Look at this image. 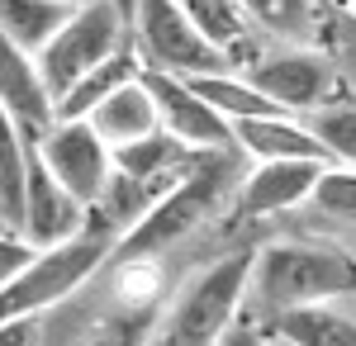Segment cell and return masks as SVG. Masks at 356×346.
Returning <instances> with one entry per match:
<instances>
[{
  "instance_id": "6da1fadb",
  "label": "cell",
  "mask_w": 356,
  "mask_h": 346,
  "mask_svg": "<svg viewBox=\"0 0 356 346\" xmlns=\"http://www.w3.org/2000/svg\"><path fill=\"white\" fill-rule=\"evenodd\" d=\"M252 299L266 313L309 308L328 299H356V256L318 242H271L257 247Z\"/></svg>"
},
{
  "instance_id": "7a4b0ae2",
  "label": "cell",
  "mask_w": 356,
  "mask_h": 346,
  "mask_svg": "<svg viewBox=\"0 0 356 346\" xmlns=\"http://www.w3.org/2000/svg\"><path fill=\"white\" fill-rule=\"evenodd\" d=\"M114 247H119V233L90 209V218H86V228L76 238L62 242V247L38 252V256L29 261L24 275L0 290V322L5 318H38L43 308L72 299V294L114 256Z\"/></svg>"
},
{
  "instance_id": "3957f363",
  "label": "cell",
  "mask_w": 356,
  "mask_h": 346,
  "mask_svg": "<svg viewBox=\"0 0 356 346\" xmlns=\"http://www.w3.org/2000/svg\"><path fill=\"white\" fill-rule=\"evenodd\" d=\"M252 275H257L252 247L209 261L195 280H186V290L166 318V337L176 346H219L223 332L243 318V304L252 299Z\"/></svg>"
},
{
  "instance_id": "277c9868",
  "label": "cell",
  "mask_w": 356,
  "mask_h": 346,
  "mask_svg": "<svg viewBox=\"0 0 356 346\" xmlns=\"http://www.w3.org/2000/svg\"><path fill=\"white\" fill-rule=\"evenodd\" d=\"M223 186H228V152H204V161L195 166L191 176L166 190L162 199L119 238L114 261H124V256H162L166 247H176L186 233H195L209 218Z\"/></svg>"
},
{
  "instance_id": "5b68a950",
  "label": "cell",
  "mask_w": 356,
  "mask_h": 346,
  "mask_svg": "<svg viewBox=\"0 0 356 346\" xmlns=\"http://www.w3.org/2000/svg\"><path fill=\"white\" fill-rule=\"evenodd\" d=\"M134 43L129 33V19L114 0H90L81 5L67 24L57 28V38L38 53V72H43V85L53 95V105L86 76L95 72L100 62H110L114 53H124Z\"/></svg>"
},
{
  "instance_id": "8992f818",
  "label": "cell",
  "mask_w": 356,
  "mask_h": 346,
  "mask_svg": "<svg viewBox=\"0 0 356 346\" xmlns=\"http://www.w3.org/2000/svg\"><path fill=\"white\" fill-rule=\"evenodd\" d=\"M129 33H134V48L147 72H171V76L233 72V62L200 38L181 0H138Z\"/></svg>"
},
{
  "instance_id": "52a82bcc",
  "label": "cell",
  "mask_w": 356,
  "mask_h": 346,
  "mask_svg": "<svg viewBox=\"0 0 356 346\" xmlns=\"http://www.w3.org/2000/svg\"><path fill=\"white\" fill-rule=\"evenodd\" d=\"M243 76L285 114H314L347 95V81L332 67L323 48H280V53H252L243 62Z\"/></svg>"
},
{
  "instance_id": "ba28073f",
  "label": "cell",
  "mask_w": 356,
  "mask_h": 346,
  "mask_svg": "<svg viewBox=\"0 0 356 346\" xmlns=\"http://www.w3.org/2000/svg\"><path fill=\"white\" fill-rule=\"evenodd\" d=\"M33 147H38L43 166L81 199L86 209L100 204V195L114 181V147L86 119H57L48 133L33 138Z\"/></svg>"
},
{
  "instance_id": "9c48e42d",
  "label": "cell",
  "mask_w": 356,
  "mask_h": 346,
  "mask_svg": "<svg viewBox=\"0 0 356 346\" xmlns=\"http://www.w3.org/2000/svg\"><path fill=\"white\" fill-rule=\"evenodd\" d=\"M86 218H90V209L43 166L38 147H29V190H24V213H19L15 233H24L38 252H48V247H62V242L76 238L86 228Z\"/></svg>"
},
{
  "instance_id": "30bf717a",
  "label": "cell",
  "mask_w": 356,
  "mask_h": 346,
  "mask_svg": "<svg viewBox=\"0 0 356 346\" xmlns=\"http://www.w3.org/2000/svg\"><path fill=\"white\" fill-rule=\"evenodd\" d=\"M157 114H162V129L176 133L181 142H191L195 152H228L233 147V124L223 119L219 109H209L195 85L186 76H171V72H143Z\"/></svg>"
},
{
  "instance_id": "8fae6325",
  "label": "cell",
  "mask_w": 356,
  "mask_h": 346,
  "mask_svg": "<svg viewBox=\"0 0 356 346\" xmlns=\"http://www.w3.org/2000/svg\"><path fill=\"white\" fill-rule=\"evenodd\" d=\"M328 161H257L238 186V213L243 218H271V213L300 209L314 199Z\"/></svg>"
},
{
  "instance_id": "7c38bea8",
  "label": "cell",
  "mask_w": 356,
  "mask_h": 346,
  "mask_svg": "<svg viewBox=\"0 0 356 346\" xmlns=\"http://www.w3.org/2000/svg\"><path fill=\"white\" fill-rule=\"evenodd\" d=\"M0 105L19 119V129L29 138L48 133L57 124V105H53V95H48V85H43L38 57H29L5 33H0Z\"/></svg>"
},
{
  "instance_id": "4fadbf2b",
  "label": "cell",
  "mask_w": 356,
  "mask_h": 346,
  "mask_svg": "<svg viewBox=\"0 0 356 346\" xmlns=\"http://www.w3.org/2000/svg\"><path fill=\"white\" fill-rule=\"evenodd\" d=\"M271 337L280 346H356V299L271 313Z\"/></svg>"
},
{
  "instance_id": "5bb4252c",
  "label": "cell",
  "mask_w": 356,
  "mask_h": 346,
  "mask_svg": "<svg viewBox=\"0 0 356 346\" xmlns=\"http://www.w3.org/2000/svg\"><path fill=\"white\" fill-rule=\"evenodd\" d=\"M233 142L243 152H252L257 161H328L323 142L309 133L304 119H295V114H271V119L233 124Z\"/></svg>"
},
{
  "instance_id": "9a60e30c",
  "label": "cell",
  "mask_w": 356,
  "mask_h": 346,
  "mask_svg": "<svg viewBox=\"0 0 356 346\" xmlns=\"http://www.w3.org/2000/svg\"><path fill=\"white\" fill-rule=\"evenodd\" d=\"M86 124L105 138L110 147H129L138 138L157 133V129H162V114H157V100H152L147 81L138 76V81H129V85H119L110 100H100V105L86 114Z\"/></svg>"
},
{
  "instance_id": "2e32d148",
  "label": "cell",
  "mask_w": 356,
  "mask_h": 346,
  "mask_svg": "<svg viewBox=\"0 0 356 346\" xmlns=\"http://www.w3.org/2000/svg\"><path fill=\"white\" fill-rule=\"evenodd\" d=\"M72 15L76 10L62 0H0V33L10 43H19L29 57H38Z\"/></svg>"
},
{
  "instance_id": "e0dca14e",
  "label": "cell",
  "mask_w": 356,
  "mask_h": 346,
  "mask_svg": "<svg viewBox=\"0 0 356 346\" xmlns=\"http://www.w3.org/2000/svg\"><path fill=\"white\" fill-rule=\"evenodd\" d=\"M186 5V15H191V24L200 28V38L209 43V48H219L228 62L233 57H252V19H247V10L238 0H181Z\"/></svg>"
},
{
  "instance_id": "ac0fdd59",
  "label": "cell",
  "mask_w": 356,
  "mask_h": 346,
  "mask_svg": "<svg viewBox=\"0 0 356 346\" xmlns=\"http://www.w3.org/2000/svg\"><path fill=\"white\" fill-rule=\"evenodd\" d=\"M143 72H147V67H143L138 48L129 43L124 53H114L110 62H100L95 72H86V76L76 81V85H72V90L62 95V100H57V119H86V114H90V109L100 105V100H110V95L119 90V85L138 81Z\"/></svg>"
},
{
  "instance_id": "d6986e66",
  "label": "cell",
  "mask_w": 356,
  "mask_h": 346,
  "mask_svg": "<svg viewBox=\"0 0 356 346\" xmlns=\"http://www.w3.org/2000/svg\"><path fill=\"white\" fill-rule=\"evenodd\" d=\"M195 85V95L209 109H219L228 124H247V119H271V114H285L280 105H271L243 72H209V76H186Z\"/></svg>"
},
{
  "instance_id": "ffe728a7",
  "label": "cell",
  "mask_w": 356,
  "mask_h": 346,
  "mask_svg": "<svg viewBox=\"0 0 356 346\" xmlns=\"http://www.w3.org/2000/svg\"><path fill=\"white\" fill-rule=\"evenodd\" d=\"M29 133L19 129V119L0 105V218L10 228H19L24 213V190H29Z\"/></svg>"
},
{
  "instance_id": "44dd1931",
  "label": "cell",
  "mask_w": 356,
  "mask_h": 346,
  "mask_svg": "<svg viewBox=\"0 0 356 346\" xmlns=\"http://www.w3.org/2000/svg\"><path fill=\"white\" fill-rule=\"evenodd\" d=\"M304 129L323 142V152H328L332 166H352L356 171V95H337L332 105L314 109V114H304Z\"/></svg>"
},
{
  "instance_id": "7402d4cb",
  "label": "cell",
  "mask_w": 356,
  "mask_h": 346,
  "mask_svg": "<svg viewBox=\"0 0 356 346\" xmlns=\"http://www.w3.org/2000/svg\"><path fill=\"white\" fill-rule=\"evenodd\" d=\"M314 48L332 57V67L342 72L347 90L356 95V15L337 10L328 0H318V19H314Z\"/></svg>"
},
{
  "instance_id": "603a6c76",
  "label": "cell",
  "mask_w": 356,
  "mask_h": 346,
  "mask_svg": "<svg viewBox=\"0 0 356 346\" xmlns=\"http://www.w3.org/2000/svg\"><path fill=\"white\" fill-rule=\"evenodd\" d=\"M162 285H166V275L157 256H124L114 266V299L129 313H152L157 299H162Z\"/></svg>"
},
{
  "instance_id": "cb8c5ba5",
  "label": "cell",
  "mask_w": 356,
  "mask_h": 346,
  "mask_svg": "<svg viewBox=\"0 0 356 346\" xmlns=\"http://www.w3.org/2000/svg\"><path fill=\"white\" fill-rule=\"evenodd\" d=\"M238 5L257 28H266L275 38H290V43L309 38L314 19H318V0H238Z\"/></svg>"
},
{
  "instance_id": "d4e9b609",
  "label": "cell",
  "mask_w": 356,
  "mask_h": 346,
  "mask_svg": "<svg viewBox=\"0 0 356 346\" xmlns=\"http://www.w3.org/2000/svg\"><path fill=\"white\" fill-rule=\"evenodd\" d=\"M309 204L318 213H328V218H337V223H356V171L352 166H328Z\"/></svg>"
},
{
  "instance_id": "484cf974",
  "label": "cell",
  "mask_w": 356,
  "mask_h": 346,
  "mask_svg": "<svg viewBox=\"0 0 356 346\" xmlns=\"http://www.w3.org/2000/svg\"><path fill=\"white\" fill-rule=\"evenodd\" d=\"M81 346H152V313H129V308H119V318L95 322Z\"/></svg>"
},
{
  "instance_id": "4316f807",
  "label": "cell",
  "mask_w": 356,
  "mask_h": 346,
  "mask_svg": "<svg viewBox=\"0 0 356 346\" xmlns=\"http://www.w3.org/2000/svg\"><path fill=\"white\" fill-rule=\"evenodd\" d=\"M38 256V247L24 238V233H15V228H0V290L10 285V280H19L29 270V261Z\"/></svg>"
},
{
  "instance_id": "83f0119b",
  "label": "cell",
  "mask_w": 356,
  "mask_h": 346,
  "mask_svg": "<svg viewBox=\"0 0 356 346\" xmlns=\"http://www.w3.org/2000/svg\"><path fill=\"white\" fill-rule=\"evenodd\" d=\"M219 346H266V327H257V318H238L228 332H223V342Z\"/></svg>"
},
{
  "instance_id": "f1b7e54d",
  "label": "cell",
  "mask_w": 356,
  "mask_h": 346,
  "mask_svg": "<svg viewBox=\"0 0 356 346\" xmlns=\"http://www.w3.org/2000/svg\"><path fill=\"white\" fill-rule=\"evenodd\" d=\"M0 346H38L33 318H5L0 322Z\"/></svg>"
},
{
  "instance_id": "f546056e",
  "label": "cell",
  "mask_w": 356,
  "mask_h": 346,
  "mask_svg": "<svg viewBox=\"0 0 356 346\" xmlns=\"http://www.w3.org/2000/svg\"><path fill=\"white\" fill-rule=\"evenodd\" d=\"M328 5H337V10H347V15H356V0H328Z\"/></svg>"
},
{
  "instance_id": "4dcf8cb0",
  "label": "cell",
  "mask_w": 356,
  "mask_h": 346,
  "mask_svg": "<svg viewBox=\"0 0 356 346\" xmlns=\"http://www.w3.org/2000/svg\"><path fill=\"white\" fill-rule=\"evenodd\" d=\"M62 5H72V10H81V5H90V0H62Z\"/></svg>"
},
{
  "instance_id": "1f68e13d",
  "label": "cell",
  "mask_w": 356,
  "mask_h": 346,
  "mask_svg": "<svg viewBox=\"0 0 356 346\" xmlns=\"http://www.w3.org/2000/svg\"><path fill=\"white\" fill-rule=\"evenodd\" d=\"M0 228H10V223H5V218H0Z\"/></svg>"
}]
</instances>
